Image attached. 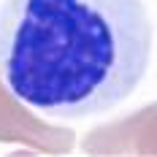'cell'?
<instances>
[{"label":"cell","mask_w":157,"mask_h":157,"mask_svg":"<svg viewBox=\"0 0 157 157\" xmlns=\"http://www.w3.org/2000/svg\"><path fill=\"white\" fill-rule=\"evenodd\" d=\"M152 25L141 0H3L0 73L33 111L78 119L141 84Z\"/></svg>","instance_id":"6da1fadb"}]
</instances>
